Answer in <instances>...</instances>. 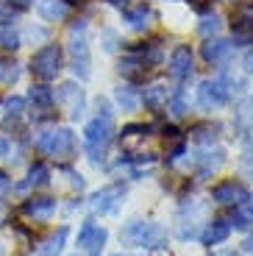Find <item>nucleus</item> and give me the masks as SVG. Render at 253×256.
<instances>
[{"label":"nucleus","mask_w":253,"mask_h":256,"mask_svg":"<svg viewBox=\"0 0 253 256\" xmlns=\"http://www.w3.org/2000/svg\"><path fill=\"white\" fill-rule=\"evenodd\" d=\"M14 17V12H12V6H6L3 0H0V22H8V20Z\"/></svg>","instance_id":"nucleus-33"},{"label":"nucleus","mask_w":253,"mask_h":256,"mask_svg":"<svg viewBox=\"0 0 253 256\" xmlns=\"http://www.w3.org/2000/svg\"><path fill=\"white\" fill-rule=\"evenodd\" d=\"M222 162H226V150H222V148H217L214 154H203L200 156V167H198V176H200V178H209L212 173L220 170Z\"/></svg>","instance_id":"nucleus-19"},{"label":"nucleus","mask_w":253,"mask_h":256,"mask_svg":"<svg viewBox=\"0 0 253 256\" xmlns=\"http://www.w3.org/2000/svg\"><path fill=\"white\" fill-rule=\"evenodd\" d=\"M36 150L50 156V159L67 162L76 154V134L70 128H48V131H42L36 136Z\"/></svg>","instance_id":"nucleus-2"},{"label":"nucleus","mask_w":253,"mask_h":256,"mask_svg":"<svg viewBox=\"0 0 253 256\" xmlns=\"http://www.w3.org/2000/svg\"><path fill=\"white\" fill-rule=\"evenodd\" d=\"M226 256H240V254H226Z\"/></svg>","instance_id":"nucleus-44"},{"label":"nucleus","mask_w":253,"mask_h":256,"mask_svg":"<svg viewBox=\"0 0 253 256\" xmlns=\"http://www.w3.org/2000/svg\"><path fill=\"white\" fill-rule=\"evenodd\" d=\"M20 45H22V39H20L17 28H12V26L0 28V48H3V50H17Z\"/></svg>","instance_id":"nucleus-25"},{"label":"nucleus","mask_w":253,"mask_h":256,"mask_svg":"<svg viewBox=\"0 0 253 256\" xmlns=\"http://www.w3.org/2000/svg\"><path fill=\"white\" fill-rule=\"evenodd\" d=\"M148 134L145 126H126L122 128V142H131V140H142Z\"/></svg>","instance_id":"nucleus-28"},{"label":"nucleus","mask_w":253,"mask_h":256,"mask_svg":"<svg viewBox=\"0 0 253 256\" xmlns=\"http://www.w3.org/2000/svg\"><path fill=\"white\" fill-rule=\"evenodd\" d=\"M242 245H245V254H250V256H253V234H248V240H245Z\"/></svg>","instance_id":"nucleus-38"},{"label":"nucleus","mask_w":253,"mask_h":256,"mask_svg":"<svg viewBox=\"0 0 253 256\" xmlns=\"http://www.w3.org/2000/svg\"><path fill=\"white\" fill-rule=\"evenodd\" d=\"M76 256H78V254H76Z\"/></svg>","instance_id":"nucleus-45"},{"label":"nucleus","mask_w":253,"mask_h":256,"mask_svg":"<svg viewBox=\"0 0 253 256\" xmlns=\"http://www.w3.org/2000/svg\"><path fill=\"white\" fill-rule=\"evenodd\" d=\"M112 256H136V254H112Z\"/></svg>","instance_id":"nucleus-42"},{"label":"nucleus","mask_w":253,"mask_h":256,"mask_svg":"<svg viewBox=\"0 0 253 256\" xmlns=\"http://www.w3.org/2000/svg\"><path fill=\"white\" fill-rule=\"evenodd\" d=\"M108 3H114V6H120V8H128V3H131V0H108Z\"/></svg>","instance_id":"nucleus-39"},{"label":"nucleus","mask_w":253,"mask_h":256,"mask_svg":"<svg viewBox=\"0 0 253 256\" xmlns=\"http://www.w3.org/2000/svg\"><path fill=\"white\" fill-rule=\"evenodd\" d=\"M0 256H8V250H6V245L0 242Z\"/></svg>","instance_id":"nucleus-41"},{"label":"nucleus","mask_w":253,"mask_h":256,"mask_svg":"<svg viewBox=\"0 0 253 256\" xmlns=\"http://www.w3.org/2000/svg\"><path fill=\"white\" fill-rule=\"evenodd\" d=\"M28 100H31L34 112H36V120H48L53 112V90H48L44 84H39V86H31V92H28Z\"/></svg>","instance_id":"nucleus-11"},{"label":"nucleus","mask_w":253,"mask_h":256,"mask_svg":"<svg viewBox=\"0 0 253 256\" xmlns=\"http://www.w3.org/2000/svg\"><path fill=\"white\" fill-rule=\"evenodd\" d=\"M170 76L184 81V78L192 76V50L186 45H178L170 56Z\"/></svg>","instance_id":"nucleus-12"},{"label":"nucleus","mask_w":253,"mask_h":256,"mask_svg":"<svg viewBox=\"0 0 253 256\" xmlns=\"http://www.w3.org/2000/svg\"><path fill=\"white\" fill-rule=\"evenodd\" d=\"M167 103H170V114H172V117H184V114H186V103H184V92H176V95H172Z\"/></svg>","instance_id":"nucleus-27"},{"label":"nucleus","mask_w":253,"mask_h":256,"mask_svg":"<svg viewBox=\"0 0 253 256\" xmlns=\"http://www.w3.org/2000/svg\"><path fill=\"white\" fill-rule=\"evenodd\" d=\"M67 176H70V184H72V186L84 190V178H81V173H72V170H67Z\"/></svg>","instance_id":"nucleus-34"},{"label":"nucleus","mask_w":253,"mask_h":256,"mask_svg":"<svg viewBox=\"0 0 253 256\" xmlns=\"http://www.w3.org/2000/svg\"><path fill=\"white\" fill-rule=\"evenodd\" d=\"M242 67H245V70L253 76V50H248V53H245V58H242Z\"/></svg>","instance_id":"nucleus-35"},{"label":"nucleus","mask_w":253,"mask_h":256,"mask_svg":"<svg viewBox=\"0 0 253 256\" xmlns=\"http://www.w3.org/2000/svg\"><path fill=\"white\" fill-rule=\"evenodd\" d=\"M203 58L212 64H220L226 62L228 56H231V42H226V39H209L206 45H203Z\"/></svg>","instance_id":"nucleus-16"},{"label":"nucleus","mask_w":253,"mask_h":256,"mask_svg":"<svg viewBox=\"0 0 253 256\" xmlns=\"http://www.w3.org/2000/svg\"><path fill=\"white\" fill-rule=\"evenodd\" d=\"M167 90L162 86V84H153V86H148L145 90V106L148 109H153V112H158V109H164L167 106Z\"/></svg>","instance_id":"nucleus-23"},{"label":"nucleus","mask_w":253,"mask_h":256,"mask_svg":"<svg viewBox=\"0 0 253 256\" xmlns=\"http://www.w3.org/2000/svg\"><path fill=\"white\" fill-rule=\"evenodd\" d=\"M53 103L62 106L72 120H78V117L84 114V103L86 100H84V90L76 81H64V84H58V90L53 92Z\"/></svg>","instance_id":"nucleus-6"},{"label":"nucleus","mask_w":253,"mask_h":256,"mask_svg":"<svg viewBox=\"0 0 253 256\" xmlns=\"http://www.w3.org/2000/svg\"><path fill=\"white\" fill-rule=\"evenodd\" d=\"M67 234H70V231H67V226H62L56 234H50V237L39 245V256H62L64 242H67Z\"/></svg>","instance_id":"nucleus-17"},{"label":"nucleus","mask_w":253,"mask_h":256,"mask_svg":"<svg viewBox=\"0 0 253 256\" xmlns=\"http://www.w3.org/2000/svg\"><path fill=\"white\" fill-rule=\"evenodd\" d=\"M228 223L236 226V228H248L253 223V195H248L242 204L234 206V218L228 220Z\"/></svg>","instance_id":"nucleus-20"},{"label":"nucleus","mask_w":253,"mask_h":256,"mask_svg":"<svg viewBox=\"0 0 253 256\" xmlns=\"http://www.w3.org/2000/svg\"><path fill=\"white\" fill-rule=\"evenodd\" d=\"M48 181H50V170L36 162V164H34L31 170H28L26 181H20V184L14 186V192H17V195H28L31 190H39V186H44Z\"/></svg>","instance_id":"nucleus-14"},{"label":"nucleus","mask_w":253,"mask_h":256,"mask_svg":"<svg viewBox=\"0 0 253 256\" xmlns=\"http://www.w3.org/2000/svg\"><path fill=\"white\" fill-rule=\"evenodd\" d=\"M8 190H12V178H8L6 170H0V198H3V195H6Z\"/></svg>","instance_id":"nucleus-32"},{"label":"nucleus","mask_w":253,"mask_h":256,"mask_svg":"<svg viewBox=\"0 0 253 256\" xmlns=\"http://www.w3.org/2000/svg\"><path fill=\"white\" fill-rule=\"evenodd\" d=\"M114 136V122H112V112H108V103L100 100L98 103V117L89 120L86 128H84V145H86L89 159L100 164L103 156H106V148Z\"/></svg>","instance_id":"nucleus-1"},{"label":"nucleus","mask_w":253,"mask_h":256,"mask_svg":"<svg viewBox=\"0 0 253 256\" xmlns=\"http://www.w3.org/2000/svg\"><path fill=\"white\" fill-rule=\"evenodd\" d=\"M190 3H192L195 8H200V12H203V8H209V6H212V0H190Z\"/></svg>","instance_id":"nucleus-37"},{"label":"nucleus","mask_w":253,"mask_h":256,"mask_svg":"<svg viewBox=\"0 0 253 256\" xmlns=\"http://www.w3.org/2000/svg\"><path fill=\"white\" fill-rule=\"evenodd\" d=\"M20 78V70H17V64L14 62H6V58H0V84H14Z\"/></svg>","instance_id":"nucleus-26"},{"label":"nucleus","mask_w":253,"mask_h":256,"mask_svg":"<svg viewBox=\"0 0 253 256\" xmlns=\"http://www.w3.org/2000/svg\"><path fill=\"white\" fill-rule=\"evenodd\" d=\"M117 106H120L122 112H136V106H140V95H136L131 86H120V90H117Z\"/></svg>","instance_id":"nucleus-24"},{"label":"nucleus","mask_w":253,"mask_h":256,"mask_svg":"<svg viewBox=\"0 0 253 256\" xmlns=\"http://www.w3.org/2000/svg\"><path fill=\"white\" fill-rule=\"evenodd\" d=\"M56 198H44V195H34V198L22 200V206H20V212H22V218L34 220V223H50L53 218H56Z\"/></svg>","instance_id":"nucleus-8"},{"label":"nucleus","mask_w":253,"mask_h":256,"mask_svg":"<svg viewBox=\"0 0 253 256\" xmlns=\"http://www.w3.org/2000/svg\"><path fill=\"white\" fill-rule=\"evenodd\" d=\"M248 198V190L240 184V181H222L212 190V200L220 206H236Z\"/></svg>","instance_id":"nucleus-10"},{"label":"nucleus","mask_w":253,"mask_h":256,"mask_svg":"<svg viewBox=\"0 0 253 256\" xmlns=\"http://www.w3.org/2000/svg\"><path fill=\"white\" fill-rule=\"evenodd\" d=\"M36 12H39V17L48 20V22H62V20L70 17L72 6L67 0H39Z\"/></svg>","instance_id":"nucleus-13"},{"label":"nucleus","mask_w":253,"mask_h":256,"mask_svg":"<svg viewBox=\"0 0 253 256\" xmlns=\"http://www.w3.org/2000/svg\"><path fill=\"white\" fill-rule=\"evenodd\" d=\"M22 114H26V100H22V98H8L3 128H6V131H14V128L20 126V120H22Z\"/></svg>","instance_id":"nucleus-18"},{"label":"nucleus","mask_w":253,"mask_h":256,"mask_svg":"<svg viewBox=\"0 0 253 256\" xmlns=\"http://www.w3.org/2000/svg\"><path fill=\"white\" fill-rule=\"evenodd\" d=\"M62 70V48L58 45H44L34 53L31 58V72L36 81H53L56 72Z\"/></svg>","instance_id":"nucleus-5"},{"label":"nucleus","mask_w":253,"mask_h":256,"mask_svg":"<svg viewBox=\"0 0 253 256\" xmlns=\"http://www.w3.org/2000/svg\"><path fill=\"white\" fill-rule=\"evenodd\" d=\"M20 39H28V42L39 39V42H42V39H48V31H42V28H36V31H34V28H28L26 34H20Z\"/></svg>","instance_id":"nucleus-31"},{"label":"nucleus","mask_w":253,"mask_h":256,"mask_svg":"<svg viewBox=\"0 0 253 256\" xmlns=\"http://www.w3.org/2000/svg\"><path fill=\"white\" fill-rule=\"evenodd\" d=\"M6 218H8V212H6V206H0V226L6 223Z\"/></svg>","instance_id":"nucleus-40"},{"label":"nucleus","mask_w":253,"mask_h":256,"mask_svg":"<svg viewBox=\"0 0 253 256\" xmlns=\"http://www.w3.org/2000/svg\"><path fill=\"white\" fill-rule=\"evenodd\" d=\"M198 31L203 34V36H209V34H217L220 31V17H214V14H212V17H206L200 22V28H198Z\"/></svg>","instance_id":"nucleus-29"},{"label":"nucleus","mask_w":253,"mask_h":256,"mask_svg":"<svg viewBox=\"0 0 253 256\" xmlns=\"http://www.w3.org/2000/svg\"><path fill=\"white\" fill-rule=\"evenodd\" d=\"M217 136H214V128H195V142L200 145H212Z\"/></svg>","instance_id":"nucleus-30"},{"label":"nucleus","mask_w":253,"mask_h":256,"mask_svg":"<svg viewBox=\"0 0 253 256\" xmlns=\"http://www.w3.org/2000/svg\"><path fill=\"white\" fill-rule=\"evenodd\" d=\"M228 234H231V223H228V220H222V218H217V220H212V223L206 226V231L200 234V242L206 245V248H212V245L226 242Z\"/></svg>","instance_id":"nucleus-15"},{"label":"nucleus","mask_w":253,"mask_h":256,"mask_svg":"<svg viewBox=\"0 0 253 256\" xmlns=\"http://www.w3.org/2000/svg\"><path fill=\"white\" fill-rule=\"evenodd\" d=\"M248 176H250V178H253V167H250V170H248Z\"/></svg>","instance_id":"nucleus-43"},{"label":"nucleus","mask_w":253,"mask_h":256,"mask_svg":"<svg viewBox=\"0 0 253 256\" xmlns=\"http://www.w3.org/2000/svg\"><path fill=\"white\" fill-rule=\"evenodd\" d=\"M122 17H126V22L134 28V31H145V28L150 26V22H148V20H150V8H145V6L126 8V14H122Z\"/></svg>","instance_id":"nucleus-22"},{"label":"nucleus","mask_w":253,"mask_h":256,"mask_svg":"<svg viewBox=\"0 0 253 256\" xmlns=\"http://www.w3.org/2000/svg\"><path fill=\"white\" fill-rule=\"evenodd\" d=\"M120 72L126 78H131V81H136V78H142L148 72V64L142 62L140 56H136V53H131V56L128 58H122V64H120Z\"/></svg>","instance_id":"nucleus-21"},{"label":"nucleus","mask_w":253,"mask_h":256,"mask_svg":"<svg viewBox=\"0 0 253 256\" xmlns=\"http://www.w3.org/2000/svg\"><path fill=\"white\" fill-rule=\"evenodd\" d=\"M12 3V8H28V6H34V0H8Z\"/></svg>","instance_id":"nucleus-36"},{"label":"nucleus","mask_w":253,"mask_h":256,"mask_svg":"<svg viewBox=\"0 0 253 256\" xmlns=\"http://www.w3.org/2000/svg\"><path fill=\"white\" fill-rule=\"evenodd\" d=\"M228 98H231V90L222 81H203L198 90V100L203 109H220L228 103Z\"/></svg>","instance_id":"nucleus-9"},{"label":"nucleus","mask_w":253,"mask_h":256,"mask_svg":"<svg viewBox=\"0 0 253 256\" xmlns=\"http://www.w3.org/2000/svg\"><path fill=\"white\" fill-rule=\"evenodd\" d=\"M70 64L81 81L92 76V56H89V39H86V22L78 20L70 26Z\"/></svg>","instance_id":"nucleus-4"},{"label":"nucleus","mask_w":253,"mask_h":256,"mask_svg":"<svg viewBox=\"0 0 253 256\" xmlns=\"http://www.w3.org/2000/svg\"><path fill=\"white\" fill-rule=\"evenodd\" d=\"M120 240L128 245H140V248H162L167 242V231L153 220H131L120 231Z\"/></svg>","instance_id":"nucleus-3"},{"label":"nucleus","mask_w":253,"mask_h":256,"mask_svg":"<svg viewBox=\"0 0 253 256\" xmlns=\"http://www.w3.org/2000/svg\"><path fill=\"white\" fill-rule=\"evenodd\" d=\"M122 198H126V186L122 184L103 186V190H98L89 198V209L95 212V214H114L122 206Z\"/></svg>","instance_id":"nucleus-7"}]
</instances>
